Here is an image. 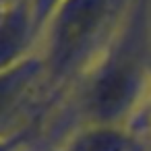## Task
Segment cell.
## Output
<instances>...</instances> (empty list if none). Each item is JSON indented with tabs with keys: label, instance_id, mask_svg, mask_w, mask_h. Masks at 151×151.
Instances as JSON below:
<instances>
[{
	"label": "cell",
	"instance_id": "obj_4",
	"mask_svg": "<svg viewBox=\"0 0 151 151\" xmlns=\"http://www.w3.org/2000/svg\"><path fill=\"white\" fill-rule=\"evenodd\" d=\"M40 83H46L40 54H31L25 60L0 70V126L6 124L25 106Z\"/></svg>",
	"mask_w": 151,
	"mask_h": 151
},
{
	"label": "cell",
	"instance_id": "obj_7",
	"mask_svg": "<svg viewBox=\"0 0 151 151\" xmlns=\"http://www.w3.org/2000/svg\"><path fill=\"white\" fill-rule=\"evenodd\" d=\"M4 2H9V0H4Z\"/></svg>",
	"mask_w": 151,
	"mask_h": 151
},
{
	"label": "cell",
	"instance_id": "obj_3",
	"mask_svg": "<svg viewBox=\"0 0 151 151\" xmlns=\"http://www.w3.org/2000/svg\"><path fill=\"white\" fill-rule=\"evenodd\" d=\"M40 40L33 23L31 0H9L0 9V70L31 56Z\"/></svg>",
	"mask_w": 151,
	"mask_h": 151
},
{
	"label": "cell",
	"instance_id": "obj_5",
	"mask_svg": "<svg viewBox=\"0 0 151 151\" xmlns=\"http://www.w3.org/2000/svg\"><path fill=\"white\" fill-rule=\"evenodd\" d=\"M64 151H145V145L126 124L85 122L68 139Z\"/></svg>",
	"mask_w": 151,
	"mask_h": 151
},
{
	"label": "cell",
	"instance_id": "obj_1",
	"mask_svg": "<svg viewBox=\"0 0 151 151\" xmlns=\"http://www.w3.org/2000/svg\"><path fill=\"white\" fill-rule=\"evenodd\" d=\"M151 0H130L112 37L81 79L85 122L126 124L151 99Z\"/></svg>",
	"mask_w": 151,
	"mask_h": 151
},
{
	"label": "cell",
	"instance_id": "obj_6",
	"mask_svg": "<svg viewBox=\"0 0 151 151\" xmlns=\"http://www.w3.org/2000/svg\"><path fill=\"white\" fill-rule=\"evenodd\" d=\"M62 2V0H31V13H33V23H35V31L42 37V31L50 19V15L54 13V9Z\"/></svg>",
	"mask_w": 151,
	"mask_h": 151
},
{
	"label": "cell",
	"instance_id": "obj_2",
	"mask_svg": "<svg viewBox=\"0 0 151 151\" xmlns=\"http://www.w3.org/2000/svg\"><path fill=\"white\" fill-rule=\"evenodd\" d=\"M130 0H62L50 15L42 37L46 83L62 87L83 77L112 37Z\"/></svg>",
	"mask_w": 151,
	"mask_h": 151
}]
</instances>
